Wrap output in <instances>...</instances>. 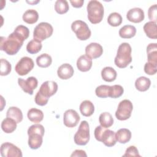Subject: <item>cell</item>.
Here are the masks:
<instances>
[{
  "label": "cell",
  "instance_id": "obj_42",
  "mask_svg": "<svg viewBox=\"0 0 157 157\" xmlns=\"http://www.w3.org/2000/svg\"><path fill=\"white\" fill-rule=\"evenodd\" d=\"M106 128H104L102 126H98L95 128V129H94V137L97 140H98L99 142H101V137H102L103 132L104 131V130Z\"/></svg>",
  "mask_w": 157,
  "mask_h": 157
},
{
  "label": "cell",
  "instance_id": "obj_30",
  "mask_svg": "<svg viewBox=\"0 0 157 157\" xmlns=\"http://www.w3.org/2000/svg\"><path fill=\"white\" fill-rule=\"evenodd\" d=\"M99 121L101 126L105 128H110L113 124V118L109 112H103L99 117Z\"/></svg>",
  "mask_w": 157,
  "mask_h": 157
},
{
  "label": "cell",
  "instance_id": "obj_6",
  "mask_svg": "<svg viewBox=\"0 0 157 157\" xmlns=\"http://www.w3.org/2000/svg\"><path fill=\"white\" fill-rule=\"evenodd\" d=\"M71 29L80 40H86L91 36V31L88 25L82 20H75L71 24Z\"/></svg>",
  "mask_w": 157,
  "mask_h": 157
},
{
  "label": "cell",
  "instance_id": "obj_27",
  "mask_svg": "<svg viewBox=\"0 0 157 157\" xmlns=\"http://www.w3.org/2000/svg\"><path fill=\"white\" fill-rule=\"evenodd\" d=\"M17 124L14 120L7 117L1 123V129L6 133H12L16 129Z\"/></svg>",
  "mask_w": 157,
  "mask_h": 157
},
{
  "label": "cell",
  "instance_id": "obj_22",
  "mask_svg": "<svg viewBox=\"0 0 157 157\" xmlns=\"http://www.w3.org/2000/svg\"><path fill=\"white\" fill-rule=\"evenodd\" d=\"M117 71L112 67H105L101 71V77L102 79L108 82L114 81L117 78Z\"/></svg>",
  "mask_w": 157,
  "mask_h": 157
},
{
  "label": "cell",
  "instance_id": "obj_25",
  "mask_svg": "<svg viewBox=\"0 0 157 157\" xmlns=\"http://www.w3.org/2000/svg\"><path fill=\"white\" fill-rule=\"evenodd\" d=\"M23 20L28 24H34L36 23L39 18L38 12L34 9H28L23 15Z\"/></svg>",
  "mask_w": 157,
  "mask_h": 157
},
{
  "label": "cell",
  "instance_id": "obj_28",
  "mask_svg": "<svg viewBox=\"0 0 157 157\" xmlns=\"http://www.w3.org/2000/svg\"><path fill=\"white\" fill-rule=\"evenodd\" d=\"M150 80L144 76L137 78L135 82L136 88L140 91H145L148 90L150 86Z\"/></svg>",
  "mask_w": 157,
  "mask_h": 157
},
{
  "label": "cell",
  "instance_id": "obj_13",
  "mask_svg": "<svg viewBox=\"0 0 157 157\" xmlns=\"http://www.w3.org/2000/svg\"><path fill=\"white\" fill-rule=\"evenodd\" d=\"M85 53L91 59H96L102 55L103 48L99 44L91 42L85 47Z\"/></svg>",
  "mask_w": 157,
  "mask_h": 157
},
{
  "label": "cell",
  "instance_id": "obj_10",
  "mask_svg": "<svg viewBox=\"0 0 157 157\" xmlns=\"http://www.w3.org/2000/svg\"><path fill=\"white\" fill-rule=\"evenodd\" d=\"M2 157H21V150L14 144L10 142L2 144L0 149Z\"/></svg>",
  "mask_w": 157,
  "mask_h": 157
},
{
  "label": "cell",
  "instance_id": "obj_7",
  "mask_svg": "<svg viewBox=\"0 0 157 157\" xmlns=\"http://www.w3.org/2000/svg\"><path fill=\"white\" fill-rule=\"evenodd\" d=\"M53 32L52 26L47 22H41L38 24L34 29L33 37L40 42L50 37Z\"/></svg>",
  "mask_w": 157,
  "mask_h": 157
},
{
  "label": "cell",
  "instance_id": "obj_29",
  "mask_svg": "<svg viewBox=\"0 0 157 157\" xmlns=\"http://www.w3.org/2000/svg\"><path fill=\"white\" fill-rule=\"evenodd\" d=\"M144 31L147 36L150 39H156L157 31H156V23L153 21L147 22L144 26Z\"/></svg>",
  "mask_w": 157,
  "mask_h": 157
},
{
  "label": "cell",
  "instance_id": "obj_41",
  "mask_svg": "<svg viewBox=\"0 0 157 157\" xmlns=\"http://www.w3.org/2000/svg\"><path fill=\"white\" fill-rule=\"evenodd\" d=\"M157 10H156V4H153L151 6L148 10V18L151 20V21H153L156 23L157 18Z\"/></svg>",
  "mask_w": 157,
  "mask_h": 157
},
{
  "label": "cell",
  "instance_id": "obj_14",
  "mask_svg": "<svg viewBox=\"0 0 157 157\" xmlns=\"http://www.w3.org/2000/svg\"><path fill=\"white\" fill-rule=\"evenodd\" d=\"M127 19L135 23H140L144 20L145 15L144 10L139 7H134L129 9L126 13Z\"/></svg>",
  "mask_w": 157,
  "mask_h": 157
},
{
  "label": "cell",
  "instance_id": "obj_31",
  "mask_svg": "<svg viewBox=\"0 0 157 157\" xmlns=\"http://www.w3.org/2000/svg\"><path fill=\"white\" fill-rule=\"evenodd\" d=\"M52 63V58L51 56L47 53H42L36 58V64L40 67H48L51 65Z\"/></svg>",
  "mask_w": 157,
  "mask_h": 157
},
{
  "label": "cell",
  "instance_id": "obj_26",
  "mask_svg": "<svg viewBox=\"0 0 157 157\" xmlns=\"http://www.w3.org/2000/svg\"><path fill=\"white\" fill-rule=\"evenodd\" d=\"M148 62L157 64V45L156 43H150L147 47Z\"/></svg>",
  "mask_w": 157,
  "mask_h": 157
},
{
  "label": "cell",
  "instance_id": "obj_2",
  "mask_svg": "<svg viewBox=\"0 0 157 157\" xmlns=\"http://www.w3.org/2000/svg\"><path fill=\"white\" fill-rule=\"evenodd\" d=\"M58 90L57 83L52 80L44 82L40 86L39 90L37 92L34 101L36 104L44 106L46 105L48 101L49 98L54 95Z\"/></svg>",
  "mask_w": 157,
  "mask_h": 157
},
{
  "label": "cell",
  "instance_id": "obj_11",
  "mask_svg": "<svg viewBox=\"0 0 157 157\" xmlns=\"http://www.w3.org/2000/svg\"><path fill=\"white\" fill-rule=\"evenodd\" d=\"M18 83L24 92L32 95L34 90H35L38 85V81L34 77H29L26 80L18 78Z\"/></svg>",
  "mask_w": 157,
  "mask_h": 157
},
{
  "label": "cell",
  "instance_id": "obj_23",
  "mask_svg": "<svg viewBox=\"0 0 157 157\" xmlns=\"http://www.w3.org/2000/svg\"><path fill=\"white\" fill-rule=\"evenodd\" d=\"M6 117L14 120L17 123H20L23 120V113L21 110L17 107L12 106L8 109Z\"/></svg>",
  "mask_w": 157,
  "mask_h": 157
},
{
  "label": "cell",
  "instance_id": "obj_33",
  "mask_svg": "<svg viewBox=\"0 0 157 157\" xmlns=\"http://www.w3.org/2000/svg\"><path fill=\"white\" fill-rule=\"evenodd\" d=\"M122 17L118 12H112L107 17V22L112 26H118L122 23Z\"/></svg>",
  "mask_w": 157,
  "mask_h": 157
},
{
  "label": "cell",
  "instance_id": "obj_4",
  "mask_svg": "<svg viewBox=\"0 0 157 157\" xmlns=\"http://www.w3.org/2000/svg\"><path fill=\"white\" fill-rule=\"evenodd\" d=\"M88 18L93 24L100 23L104 17V10L103 5L98 1L91 0L86 7Z\"/></svg>",
  "mask_w": 157,
  "mask_h": 157
},
{
  "label": "cell",
  "instance_id": "obj_34",
  "mask_svg": "<svg viewBox=\"0 0 157 157\" xmlns=\"http://www.w3.org/2000/svg\"><path fill=\"white\" fill-rule=\"evenodd\" d=\"M69 7L67 1L57 0L55 4V10L59 14H64L69 10Z\"/></svg>",
  "mask_w": 157,
  "mask_h": 157
},
{
  "label": "cell",
  "instance_id": "obj_18",
  "mask_svg": "<svg viewBox=\"0 0 157 157\" xmlns=\"http://www.w3.org/2000/svg\"><path fill=\"white\" fill-rule=\"evenodd\" d=\"M28 145L33 150L38 149L42 144L43 136L37 133H31L28 134Z\"/></svg>",
  "mask_w": 157,
  "mask_h": 157
},
{
  "label": "cell",
  "instance_id": "obj_43",
  "mask_svg": "<svg viewBox=\"0 0 157 157\" xmlns=\"http://www.w3.org/2000/svg\"><path fill=\"white\" fill-rule=\"evenodd\" d=\"M71 156H86V154L84 150H75L71 155Z\"/></svg>",
  "mask_w": 157,
  "mask_h": 157
},
{
  "label": "cell",
  "instance_id": "obj_19",
  "mask_svg": "<svg viewBox=\"0 0 157 157\" xmlns=\"http://www.w3.org/2000/svg\"><path fill=\"white\" fill-rule=\"evenodd\" d=\"M131 132L126 128H121L118 129L115 133L117 141L120 144H126L131 139Z\"/></svg>",
  "mask_w": 157,
  "mask_h": 157
},
{
  "label": "cell",
  "instance_id": "obj_16",
  "mask_svg": "<svg viewBox=\"0 0 157 157\" xmlns=\"http://www.w3.org/2000/svg\"><path fill=\"white\" fill-rule=\"evenodd\" d=\"M101 142L108 147H111L115 145L117 142L115 132L110 129H107L106 128L102 133Z\"/></svg>",
  "mask_w": 157,
  "mask_h": 157
},
{
  "label": "cell",
  "instance_id": "obj_5",
  "mask_svg": "<svg viewBox=\"0 0 157 157\" xmlns=\"http://www.w3.org/2000/svg\"><path fill=\"white\" fill-rule=\"evenodd\" d=\"M90 138V135L88 123L85 120L82 121L77 131L74 134V142L78 145H85L89 142Z\"/></svg>",
  "mask_w": 157,
  "mask_h": 157
},
{
  "label": "cell",
  "instance_id": "obj_38",
  "mask_svg": "<svg viewBox=\"0 0 157 157\" xmlns=\"http://www.w3.org/2000/svg\"><path fill=\"white\" fill-rule=\"evenodd\" d=\"M27 132H28V135L29 134H31V133H37V134L42 135V136H44V132H45V129H44V127L42 124L36 123L34 124L31 125L28 128Z\"/></svg>",
  "mask_w": 157,
  "mask_h": 157
},
{
  "label": "cell",
  "instance_id": "obj_12",
  "mask_svg": "<svg viewBox=\"0 0 157 157\" xmlns=\"http://www.w3.org/2000/svg\"><path fill=\"white\" fill-rule=\"evenodd\" d=\"M80 117L78 113L73 109L66 110L63 115V122L66 126L68 128H74L77 125Z\"/></svg>",
  "mask_w": 157,
  "mask_h": 157
},
{
  "label": "cell",
  "instance_id": "obj_15",
  "mask_svg": "<svg viewBox=\"0 0 157 157\" xmlns=\"http://www.w3.org/2000/svg\"><path fill=\"white\" fill-rule=\"evenodd\" d=\"M74 69L72 66L68 63H64L61 65L57 70V75L62 80H67L74 75Z\"/></svg>",
  "mask_w": 157,
  "mask_h": 157
},
{
  "label": "cell",
  "instance_id": "obj_21",
  "mask_svg": "<svg viewBox=\"0 0 157 157\" xmlns=\"http://www.w3.org/2000/svg\"><path fill=\"white\" fill-rule=\"evenodd\" d=\"M28 119L33 123H40L44 118V113L40 109L36 108L30 109L27 113Z\"/></svg>",
  "mask_w": 157,
  "mask_h": 157
},
{
  "label": "cell",
  "instance_id": "obj_37",
  "mask_svg": "<svg viewBox=\"0 0 157 157\" xmlns=\"http://www.w3.org/2000/svg\"><path fill=\"white\" fill-rule=\"evenodd\" d=\"M12 70L11 64L6 59H1V72L0 75L2 76L7 75Z\"/></svg>",
  "mask_w": 157,
  "mask_h": 157
},
{
  "label": "cell",
  "instance_id": "obj_35",
  "mask_svg": "<svg viewBox=\"0 0 157 157\" xmlns=\"http://www.w3.org/2000/svg\"><path fill=\"white\" fill-rule=\"evenodd\" d=\"M110 86L106 85H101L98 86L95 90L96 95L98 98H105L109 97Z\"/></svg>",
  "mask_w": 157,
  "mask_h": 157
},
{
  "label": "cell",
  "instance_id": "obj_44",
  "mask_svg": "<svg viewBox=\"0 0 157 157\" xmlns=\"http://www.w3.org/2000/svg\"><path fill=\"white\" fill-rule=\"evenodd\" d=\"M70 2L71 3L72 7H75V8H80L82 7L84 1L83 0H77V1H70Z\"/></svg>",
  "mask_w": 157,
  "mask_h": 157
},
{
  "label": "cell",
  "instance_id": "obj_9",
  "mask_svg": "<svg viewBox=\"0 0 157 157\" xmlns=\"http://www.w3.org/2000/svg\"><path fill=\"white\" fill-rule=\"evenodd\" d=\"M33 60L28 56L22 57L17 63L15 67L16 72L21 76L27 75L34 67Z\"/></svg>",
  "mask_w": 157,
  "mask_h": 157
},
{
  "label": "cell",
  "instance_id": "obj_17",
  "mask_svg": "<svg viewBox=\"0 0 157 157\" xmlns=\"http://www.w3.org/2000/svg\"><path fill=\"white\" fill-rule=\"evenodd\" d=\"M92 66V59L86 55H81L77 61V67L82 72H87Z\"/></svg>",
  "mask_w": 157,
  "mask_h": 157
},
{
  "label": "cell",
  "instance_id": "obj_24",
  "mask_svg": "<svg viewBox=\"0 0 157 157\" xmlns=\"http://www.w3.org/2000/svg\"><path fill=\"white\" fill-rule=\"evenodd\" d=\"M136 33V28L130 25H124L119 30V36L123 39H130L134 37Z\"/></svg>",
  "mask_w": 157,
  "mask_h": 157
},
{
  "label": "cell",
  "instance_id": "obj_32",
  "mask_svg": "<svg viewBox=\"0 0 157 157\" xmlns=\"http://www.w3.org/2000/svg\"><path fill=\"white\" fill-rule=\"evenodd\" d=\"M42 47L41 42L36 39H33L28 43L26 50L30 54H36L41 50Z\"/></svg>",
  "mask_w": 157,
  "mask_h": 157
},
{
  "label": "cell",
  "instance_id": "obj_3",
  "mask_svg": "<svg viewBox=\"0 0 157 157\" xmlns=\"http://www.w3.org/2000/svg\"><path fill=\"white\" fill-rule=\"evenodd\" d=\"M132 48L129 44L123 42L121 44L117 50V55L114 59L115 65L119 68H125L132 61Z\"/></svg>",
  "mask_w": 157,
  "mask_h": 157
},
{
  "label": "cell",
  "instance_id": "obj_36",
  "mask_svg": "<svg viewBox=\"0 0 157 157\" xmlns=\"http://www.w3.org/2000/svg\"><path fill=\"white\" fill-rule=\"evenodd\" d=\"M124 92V89L120 85H114L110 87L109 97L112 98H118L120 97Z\"/></svg>",
  "mask_w": 157,
  "mask_h": 157
},
{
  "label": "cell",
  "instance_id": "obj_45",
  "mask_svg": "<svg viewBox=\"0 0 157 157\" xmlns=\"http://www.w3.org/2000/svg\"><path fill=\"white\" fill-rule=\"evenodd\" d=\"M40 1H26V2L30 4H37V2H39Z\"/></svg>",
  "mask_w": 157,
  "mask_h": 157
},
{
  "label": "cell",
  "instance_id": "obj_8",
  "mask_svg": "<svg viewBox=\"0 0 157 157\" xmlns=\"http://www.w3.org/2000/svg\"><path fill=\"white\" fill-rule=\"evenodd\" d=\"M133 109L132 103L128 99H124L120 102L115 112L116 118L121 121L129 119Z\"/></svg>",
  "mask_w": 157,
  "mask_h": 157
},
{
  "label": "cell",
  "instance_id": "obj_39",
  "mask_svg": "<svg viewBox=\"0 0 157 157\" xmlns=\"http://www.w3.org/2000/svg\"><path fill=\"white\" fill-rule=\"evenodd\" d=\"M144 71L148 75H154L157 71V64L151 63H146L144 66Z\"/></svg>",
  "mask_w": 157,
  "mask_h": 157
},
{
  "label": "cell",
  "instance_id": "obj_1",
  "mask_svg": "<svg viewBox=\"0 0 157 157\" xmlns=\"http://www.w3.org/2000/svg\"><path fill=\"white\" fill-rule=\"evenodd\" d=\"M29 35V31L26 26L18 25L7 38L1 37L0 49L9 55H14L20 50Z\"/></svg>",
  "mask_w": 157,
  "mask_h": 157
},
{
  "label": "cell",
  "instance_id": "obj_20",
  "mask_svg": "<svg viewBox=\"0 0 157 157\" xmlns=\"http://www.w3.org/2000/svg\"><path fill=\"white\" fill-rule=\"evenodd\" d=\"M79 109L82 115L90 117L94 112V106L90 101L85 100L81 102Z\"/></svg>",
  "mask_w": 157,
  "mask_h": 157
},
{
  "label": "cell",
  "instance_id": "obj_40",
  "mask_svg": "<svg viewBox=\"0 0 157 157\" xmlns=\"http://www.w3.org/2000/svg\"><path fill=\"white\" fill-rule=\"evenodd\" d=\"M123 156H139V157H140V155L139 153V151H138L137 148L134 145H131L126 148L125 153L123 155Z\"/></svg>",
  "mask_w": 157,
  "mask_h": 157
}]
</instances>
